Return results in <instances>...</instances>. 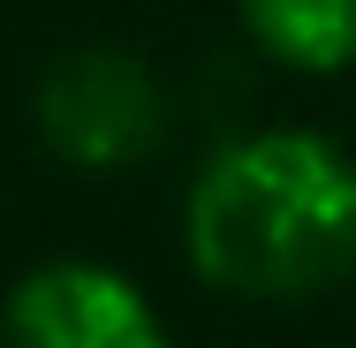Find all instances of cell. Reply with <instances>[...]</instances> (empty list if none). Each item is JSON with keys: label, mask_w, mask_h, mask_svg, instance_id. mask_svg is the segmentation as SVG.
Returning a JSON list of instances; mask_svg holds the SVG:
<instances>
[{"label": "cell", "mask_w": 356, "mask_h": 348, "mask_svg": "<svg viewBox=\"0 0 356 348\" xmlns=\"http://www.w3.org/2000/svg\"><path fill=\"white\" fill-rule=\"evenodd\" d=\"M182 250L220 295L296 303L356 273V159L311 129H250L197 167Z\"/></svg>", "instance_id": "1"}, {"label": "cell", "mask_w": 356, "mask_h": 348, "mask_svg": "<svg viewBox=\"0 0 356 348\" xmlns=\"http://www.w3.org/2000/svg\"><path fill=\"white\" fill-rule=\"evenodd\" d=\"M38 137L76 174H122L167 137V91L122 46H69L31 91Z\"/></svg>", "instance_id": "2"}, {"label": "cell", "mask_w": 356, "mask_h": 348, "mask_svg": "<svg viewBox=\"0 0 356 348\" xmlns=\"http://www.w3.org/2000/svg\"><path fill=\"white\" fill-rule=\"evenodd\" d=\"M0 348H167V341H159L152 303L114 265L54 258L8 288Z\"/></svg>", "instance_id": "3"}, {"label": "cell", "mask_w": 356, "mask_h": 348, "mask_svg": "<svg viewBox=\"0 0 356 348\" xmlns=\"http://www.w3.org/2000/svg\"><path fill=\"white\" fill-rule=\"evenodd\" d=\"M243 31L281 69L334 76L356 61V0H243Z\"/></svg>", "instance_id": "4"}]
</instances>
